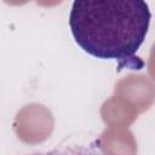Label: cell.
<instances>
[{"instance_id":"3","label":"cell","mask_w":155,"mask_h":155,"mask_svg":"<svg viewBox=\"0 0 155 155\" xmlns=\"http://www.w3.org/2000/svg\"><path fill=\"white\" fill-rule=\"evenodd\" d=\"M29 155V154H28ZM30 155H45V154H30Z\"/></svg>"},{"instance_id":"1","label":"cell","mask_w":155,"mask_h":155,"mask_svg":"<svg viewBox=\"0 0 155 155\" xmlns=\"http://www.w3.org/2000/svg\"><path fill=\"white\" fill-rule=\"evenodd\" d=\"M150 19L145 1L76 0L69 13V28L75 42L90 56L117 61L120 68L140 69L134 54L145 40Z\"/></svg>"},{"instance_id":"2","label":"cell","mask_w":155,"mask_h":155,"mask_svg":"<svg viewBox=\"0 0 155 155\" xmlns=\"http://www.w3.org/2000/svg\"><path fill=\"white\" fill-rule=\"evenodd\" d=\"M46 155H108L97 144L88 145H62L54 148Z\"/></svg>"}]
</instances>
